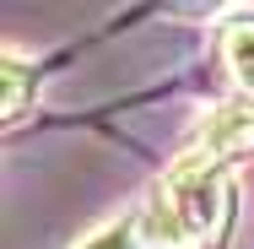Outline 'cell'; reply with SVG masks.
<instances>
[{"mask_svg":"<svg viewBox=\"0 0 254 249\" xmlns=\"http://www.w3.org/2000/svg\"><path fill=\"white\" fill-rule=\"evenodd\" d=\"M0 82H5V119L27 114V92H33V65L16 49H0Z\"/></svg>","mask_w":254,"mask_h":249,"instance_id":"3957f363","label":"cell"},{"mask_svg":"<svg viewBox=\"0 0 254 249\" xmlns=\"http://www.w3.org/2000/svg\"><path fill=\"white\" fill-rule=\"evenodd\" d=\"M233 217V168L179 157L135 211L146 249H211Z\"/></svg>","mask_w":254,"mask_h":249,"instance_id":"6da1fadb","label":"cell"},{"mask_svg":"<svg viewBox=\"0 0 254 249\" xmlns=\"http://www.w3.org/2000/svg\"><path fill=\"white\" fill-rule=\"evenodd\" d=\"M216 49H222V71H227L233 92L254 103V16L227 22V27H222V38H216Z\"/></svg>","mask_w":254,"mask_h":249,"instance_id":"7a4b0ae2","label":"cell"},{"mask_svg":"<svg viewBox=\"0 0 254 249\" xmlns=\"http://www.w3.org/2000/svg\"><path fill=\"white\" fill-rule=\"evenodd\" d=\"M76 249H146V244H141L135 217H114V222H103L98 233H87Z\"/></svg>","mask_w":254,"mask_h":249,"instance_id":"277c9868","label":"cell"}]
</instances>
